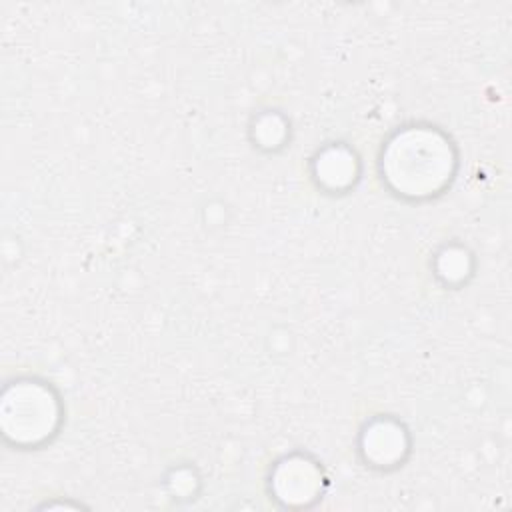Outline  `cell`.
Wrapping results in <instances>:
<instances>
[{
    "instance_id": "cell-1",
    "label": "cell",
    "mask_w": 512,
    "mask_h": 512,
    "mask_svg": "<svg viewBox=\"0 0 512 512\" xmlns=\"http://www.w3.org/2000/svg\"><path fill=\"white\" fill-rule=\"evenodd\" d=\"M450 144L434 130H406L390 142L382 168L386 180L410 196H426L440 190L452 174Z\"/></svg>"
},
{
    "instance_id": "cell-2",
    "label": "cell",
    "mask_w": 512,
    "mask_h": 512,
    "mask_svg": "<svg viewBox=\"0 0 512 512\" xmlns=\"http://www.w3.org/2000/svg\"><path fill=\"white\" fill-rule=\"evenodd\" d=\"M40 386L34 382H26L24 386H18L14 390V400L12 398H4V414H16V424L6 428V434L14 436L16 442H38L42 438H46L56 422V402L50 396L48 390H44V394L38 398V402L34 404V398L38 394Z\"/></svg>"
}]
</instances>
